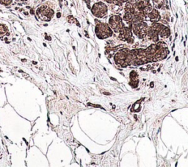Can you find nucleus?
Returning <instances> with one entry per match:
<instances>
[{"instance_id":"f257e3e1","label":"nucleus","mask_w":188,"mask_h":167,"mask_svg":"<svg viewBox=\"0 0 188 167\" xmlns=\"http://www.w3.org/2000/svg\"><path fill=\"white\" fill-rule=\"evenodd\" d=\"M97 26H96V34L98 38L100 39H104L113 36V31L110 26L108 24L102 23L98 21Z\"/></svg>"},{"instance_id":"f03ea898","label":"nucleus","mask_w":188,"mask_h":167,"mask_svg":"<svg viewBox=\"0 0 188 167\" xmlns=\"http://www.w3.org/2000/svg\"><path fill=\"white\" fill-rule=\"evenodd\" d=\"M36 14L42 21H49L54 16V11L48 5H43L36 10Z\"/></svg>"},{"instance_id":"7ed1b4c3","label":"nucleus","mask_w":188,"mask_h":167,"mask_svg":"<svg viewBox=\"0 0 188 167\" xmlns=\"http://www.w3.org/2000/svg\"><path fill=\"white\" fill-rule=\"evenodd\" d=\"M108 6L102 2L95 3L91 8V12L97 18H103L108 14Z\"/></svg>"},{"instance_id":"20e7f679","label":"nucleus","mask_w":188,"mask_h":167,"mask_svg":"<svg viewBox=\"0 0 188 167\" xmlns=\"http://www.w3.org/2000/svg\"><path fill=\"white\" fill-rule=\"evenodd\" d=\"M109 26L115 32H119L124 27L122 19L119 16H112L109 19Z\"/></svg>"},{"instance_id":"39448f33","label":"nucleus","mask_w":188,"mask_h":167,"mask_svg":"<svg viewBox=\"0 0 188 167\" xmlns=\"http://www.w3.org/2000/svg\"><path fill=\"white\" fill-rule=\"evenodd\" d=\"M148 16L152 22H157V21L160 20V15H159L158 10H157L156 9H152L151 10L148 14Z\"/></svg>"},{"instance_id":"423d86ee","label":"nucleus","mask_w":188,"mask_h":167,"mask_svg":"<svg viewBox=\"0 0 188 167\" xmlns=\"http://www.w3.org/2000/svg\"><path fill=\"white\" fill-rule=\"evenodd\" d=\"M159 36H160L163 38H167L170 36V29L167 27H164L163 29L159 32Z\"/></svg>"},{"instance_id":"0eeeda50","label":"nucleus","mask_w":188,"mask_h":167,"mask_svg":"<svg viewBox=\"0 0 188 167\" xmlns=\"http://www.w3.org/2000/svg\"><path fill=\"white\" fill-rule=\"evenodd\" d=\"M8 31V27L4 25H0V36H3Z\"/></svg>"},{"instance_id":"6e6552de","label":"nucleus","mask_w":188,"mask_h":167,"mask_svg":"<svg viewBox=\"0 0 188 167\" xmlns=\"http://www.w3.org/2000/svg\"><path fill=\"white\" fill-rule=\"evenodd\" d=\"M12 3H13V0H0V4H2V5L5 6L10 5V4H12Z\"/></svg>"},{"instance_id":"1a4fd4ad","label":"nucleus","mask_w":188,"mask_h":167,"mask_svg":"<svg viewBox=\"0 0 188 167\" xmlns=\"http://www.w3.org/2000/svg\"><path fill=\"white\" fill-rule=\"evenodd\" d=\"M104 1H105L106 3H108L112 4V0H104Z\"/></svg>"},{"instance_id":"9d476101","label":"nucleus","mask_w":188,"mask_h":167,"mask_svg":"<svg viewBox=\"0 0 188 167\" xmlns=\"http://www.w3.org/2000/svg\"><path fill=\"white\" fill-rule=\"evenodd\" d=\"M60 16H61L60 13V12L58 13V14H57V17H58V18H60Z\"/></svg>"},{"instance_id":"9b49d317","label":"nucleus","mask_w":188,"mask_h":167,"mask_svg":"<svg viewBox=\"0 0 188 167\" xmlns=\"http://www.w3.org/2000/svg\"><path fill=\"white\" fill-rule=\"evenodd\" d=\"M30 14H31L32 15H34L35 13H34V10L33 9H31V10H30Z\"/></svg>"},{"instance_id":"f8f14e48","label":"nucleus","mask_w":188,"mask_h":167,"mask_svg":"<svg viewBox=\"0 0 188 167\" xmlns=\"http://www.w3.org/2000/svg\"><path fill=\"white\" fill-rule=\"evenodd\" d=\"M46 38L48 39V40H49V41H51L52 40L51 37H49V36H46Z\"/></svg>"},{"instance_id":"ddd939ff","label":"nucleus","mask_w":188,"mask_h":167,"mask_svg":"<svg viewBox=\"0 0 188 167\" xmlns=\"http://www.w3.org/2000/svg\"><path fill=\"white\" fill-rule=\"evenodd\" d=\"M16 1H20V2H27L28 0H16Z\"/></svg>"}]
</instances>
